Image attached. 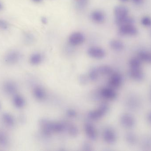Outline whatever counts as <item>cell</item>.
I'll use <instances>...</instances> for the list:
<instances>
[{
	"mask_svg": "<svg viewBox=\"0 0 151 151\" xmlns=\"http://www.w3.org/2000/svg\"><path fill=\"white\" fill-rule=\"evenodd\" d=\"M128 9L124 5H117L114 10L115 23L118 26L130 23L132 21V18L129 15Z\"/></svg>",
	"mask_w": 151,
	"mask_h": 151,
	"instance_id": "cell-1",
	"label": "cell"
},
{
	"mask_svg": "<svg viewBox=\"0 0 151 151\" xmlns=\"http://www.w3.org/2000/svg\"><path fill=\"white\" fill-rule=\"evenodd\" d=\"M22 58L21 53L17 50H12L7 52L4 57V62L8 65L16 64Z\"/></svg>",
	"mask_w": 151,
	"mask_h": 151,
	"instance_id": "cell-2",
	"label": "cell"
},
{
	"mask_svg": "<svg viewBox=\"0 0 151 151\" xmlns=\"http://www.w3.org/2000/svg\"><path fill=\"white\" fill-rule=\"evenodd\" d=\"M118 33L122 36H135L138 33V30L134 23H130L119 26Z\"/></svg>",
	"mask_w": 151,
	"mask_h": 151,
	"instance_id": "cell-3",
	"label": "cell"
},
{
	"mask_svg": "<svg viewBox=\"0 0 151 151\" xmlns=\"http://www.w3.org/2000/svg\"><path fill=\"white\" fill-rule=\"evenodd\" d=\"M85 40V36L82 33L79 31L73 32L68 38L69 44L72 46H78L82 44Z\"/></svg>",
	"mask_w": 151,
	"mask_h": 151,
	"instance_id": "cell-4",
	"label": "cell"
},
{
	"mask_svg": "<svg viewBox=\"0 0 151 151\" xmlns=\"http://www.w3.org/2000/svg\"><path fill=\"white\" fill-rule=\"evenodd\" d=\"M87 53L90 57L95 59H100L104 58L106 56L105 50L98 46H91L88 49Z\"/></svg>",
	"mask_w": 151,
	"mask_h": 151,
	"instance_id": "cell-5",
	"label": "cell"
},
{
	"mask_svg": "<svg viewBox=\"0 0 151 151\" xmlns=\"http://www.w3.org/2000/svg\"><path fill=\"white\" fill-rule=\"evenodd\" d=\"M90 17L93 23L97 25L104 24L106 20L105 13L100 9H95L92 11L90 14Z\"/></svg>",
	"mask_w": 151,
	"mask_h": 151,
	"instance_id": "cell-6",
	"label": "cell"
},
{
	"mask_svg": "<svg viewBox=\"0 0 151 151\" xmlns=\"http://www.w3.org/2000/svg\"><path fill=\"white\" fill-rule=\"evenodd\" d=\"M18 88L17 83L12 80L6 81L4 82L2 85L4 92L9 95L13 96L17 94Z\"/></svg>",
	"mask_w": 151,
	"mask_h": 151,
	"instance_id": "cell-7",
	"label": "cell"
},
{
	"mask_svg": "<svg viewBox=\"0 0 151 151\" xmlns=\"http://www.w3.org/2000/svg\"><path fill=\"white\" fill-rule=\"evenodd\" d=\"M1 120L6 126L13 127L16 124V119L13 115L9 113H4L1 115Z\"/></svg>",
	"mask_w": 151,
	"mask_h": 151,
	"instance_id": "cell-8",
	"label": "cell"
},
{
	"mask_svg": "<svg viewBox=\"0 0 151 151\" xmlns=\"http://www.w3.org/2000/svg\"><path fill=\"white\" fill-rule=\"evenodd\" d=\"M12 102L14 106L17 109H22L26 105L25 99L24 97L17 93L12 96Z\"/></svg>",
	"mask_w": 151,
	"mask_h": 151,
	"instance_id": "cell-9",
	"label": "cell"
},
{
	"mask_svg": "<svg viewBox=\"0 0 151 151\" xmlns=\"http://www.w3.org/2000/svg\"><path fill=\"white\" fill-rule=\"evenodd\" d=\"M106 110H107V107L106 105H102L97 110L89 113V116L92 119H98L99 118H101L103 115H104L105 113L106 112Z\"/></svg>",
	"mask_w": 151,
	"mask_h": 151,
	"instance_id": "cell-10",
	"label": "cell"
},
{
	"mask_svg": "<svg viewBox=\"0 0 151 151\" xmlns=\"http://www.w3.org/2000/svg\"><path fill=\"white\" fill-rule=\"evenodd\" d=\"M43 59V56L42 54L40 52H35L30 56L29 62L32 65H38L42 62Z\"/></svg>",
	"mask_w": 151,
	"mask_h": 151,
	"instance_id": "cell-11",
	"label": "cell"
},
{
	"mask_svg": "<svg viewBox=\"0 0 151 151\" xmlns=\"http://www.w3.org/2000/svg\"><path fill=\"white\" fill-rule=\"evenodd\" d=\"M33 94L35 98L37 100H43L46 96L45 91L40 86H36L34 88Z\"/></svg>",
	"mask_w": 151,
	"mask_h": 151,
	"instance_id": "cell-12",
	"label": "cell"
},
{
	"mask_svg": "<svg viewBox=\"0 0 151 151\" xmlns=\"http://www.w3.org/2000/svg\"><path fill=\"white\" fill-rule=\"evenodd\" d=\"M110 46L112 49L115 51H121L124 47V43L120 40L113 39L110 42Z\"/></svg>",
	"mask_w": 151,
	"mask_h": 151,
	"instance_id": "cell-13",
	"label": "cell"
},
{
	"mask_svg": "<svg viewBox=\"0 0 151 151\" xmlns=\"http://www.w3.org/2000/svg\"><path fill=\"white\" fill-rule=\"evenodd\" d=\"M85 131L88 137L92 140L96 138V132L94 127L89 124H87L85 126Z\"/></svg>",
	"mask_w": 151,
	"mask_h": 151,
	"instance_id": "cell-14",
	"label": "cell"
},
{
	"mask_svg": "<svg viewBox=\"0 0 151 151\" xmlns=\"http://www.w3.org/2000/svg\"><path fill=\"white\" fill-rule=\"evenodd\" d=\"M9 143V138L7 134L0 130V147H7Z\"/></svg>",
	"mask_w": 151,
	"mask_h": 151,
	"instance_id": "cell-15",
	"label": "cell"
},
{
	"mask_svg": "<svg viewBox=\"0 0 151 151\" xmlns=\"http://www.w3.org/2000/svg\"><path fill=\"white\" fill-rule=\"evenodd\" d=\"M88 0H75V4L76 8L80 10L83 9L87 7Z\"/></svg>",
	"mask_w": 151,
	"mask_h": 151,
	"instance_id": "cell-16",
	"label": "cell"
},
{
	"mask_svg": "<svg viewBox=\"0 0 151 151\" xmlns=\"http://www.w3.org/2000/svg\"><path fill=\"white\" fill-rule=\"evenodd\" d=\"M104 138L105 141L107 142H111L112 141L113 134L111 131L109 129H105L104 130Z\"/></svg>",
	"mask_w": 151,
	"mask_h": 151,
	"instance_id": "cell-17",
	"label": "cell"
},
{
	"mask_svg": "<svg viewBox=\"0 0 151 151\" xmlns=\"http://www.w3.org/2000/svg\"><path fill=\"white\" fill-rule=\"evenodd\" d=\"M24 40L26 44H31L34 40V37L31 33H25L24 35Z\"/></svg>",
	"mask_w": 151,
	"mask_h": 151,
	"instance_id": "cell-18",
	"label": "cell"
},
{
	"mask_svg": "<svg viewBox=\"0 0 151 151\" xmlns=\"http://www.w3.org/2000/svg\"><path fill=\"white\" fill-rule=\"evenodd\" d=\"M141 23L145 27L151 26V17L149 16H145L141 19Z\"/></svg>",
	"mask_w": 151,
	"mask_h": 151,
	"instance_id": "cell-19",
	"label": "cell"
},
{
	"mask_svg": "<svg viewBox=\"0 0 151 151\" xmlns=\"http://www.w3.org/2000/svg\"><path fill=\"white\" fill-rule=\"evenodd\" d=\"M9 27V24L6 20L0 18V30L6 31Z\"/></svg>",
	"mask_w": 151,
	"mask_h": 151,
	"instance_id": "cell-20",
	"label": "cell"
},
{
	"mask_svg": "<svg viewBox=\"0 0 151 151\" xmlns=\"http://www.w3.org/2000/svg\"><path fill=\"white\" fill-rule=\"evenodd\" d=\"M102 95L104 97L106 98H111L112 97V93H111L110 90L105 88L102 90Z\"/></svg>",
	"mask_w": 151,
	"mask_h": 151,
	"instance_id": "cell-21",
	"label": "cell"
},
{
	"mask_svg": "<svg viewBox=\"0 0 151 151\" xmlns=\"http://www.w3.org/2000/svg\"><path fill=\"white\" fill-rule=\"evenodd\" d=\"M135 4H141L143 1L144 0H131Z\"/></svg>",
	"mask_w": 151,
	"mask_h": 151,
	"instance_id": "cell-22",
	"label": "cell"
},
{
	"mask_svg": "<svg viewBox=\"0 0 151 151\" xmlns=\"http://www.w3.org/2000/svg\"><path fill=\"white\" fill-rule=\"evenodd\" d=\"M41 21L43 24H46L47 23V20L45 17H43L41 19Z\"/></svg>",
	"mask_w": 151,
	"mask_h": 151,
	"instance_id": "cell-23",
	"label": "cell"
},
{
	"mask_svg": "<svg viewBox=\"0 0 151 151\" xmlns=\"http://www.w3.org/2000/svg\"><path fill=\"white\" fill-rule=\"evenodd\" d=\"M32 1L35 3H40L42 1V0H32Z\"/></svg>",
	"mask_w": 151,
	"mask_h": 151,
	"instance_id": "cell-24",
	"label": "cell"
},
{
	"mask_svg": "<svg viewBox=\"0 0 151 151\" xmlns=\"http://www.w3.org/2000/svg\"><path fill=\"white\" fill-rule=\"evenodd\" d=\"M4 6L3 5V4L0 1V11L2 10L3 9Z\"/></svg>",
	"mask_w": 151,
	"mask_h": 151,
	"instance_id": "cell-25",
	"label": "cell"
},
{
	"mask_svg": "<svg viewBox=\"0 0 151 151\" xmlns=\"http://www.w3.org/2000/svg\"><path fill=\"white\" fill-rule=\"evenodd\" d=\"M121 2H127L129 1V0H120Z\"/></svg>",
	"mask_w": 151,
	"mask_h": 151,
	"instance_id": "cell-26",
	"label": "cell"
},
{
	"mask_svg": "<svg viewBox=\"0 0 151 151\" xmlns=\"http://www.w3.org/2000/svg\"><path fill=\"white\" fill-rule=\"evenodd\" d=\"M0 109H1V104H0Z\"/></svg>",
	"mask_w": 151,
	"mask_h": 151,
	"instance_id": "cell-27",
	"label": "cell"
}]
</instances>
